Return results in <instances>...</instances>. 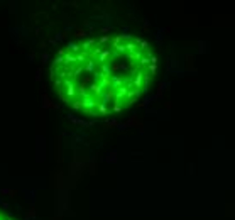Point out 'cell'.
<instances>
[{
    "label": "cell",
    "instance_id": "1",
    "mask_svg": "<svg viewBox=\"0 0 235 220\" xmlns=\"http://www.w3.org/2000/svg\"><path fill=\"white\" fill-rule=\"evenodd\" d=\"M154 73L156 56L149 44L127 34L70 42L51 66L61 100L93 117L130 107Z\"/></svg>",
    "mask_w": 235,
    "mask_h": 220
},
{
    "label": "cell",
    "instance_id": "2",
    "mask_svg": "<svg viewBox=\"0 0 235 220\" xmlns=\"http://www.w3.org/2000/svg\"><path fill=\"white\" fill-rule=\"evenodd\" d=\"M7 220H12V219H7Z\"/></svg>",
    "mask_w": 235,
    "mask_h": 220
}]
</instances>
